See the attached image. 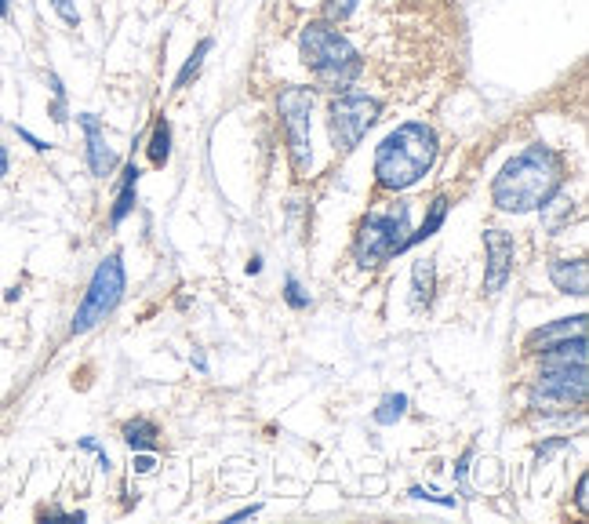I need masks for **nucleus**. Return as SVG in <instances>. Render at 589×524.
I'll return each mask as SVG.
<instances>
[{
  "label": "nucleus",
  "instance_id": "7",
  "mask_svg": "<svg viewBox=\"0 0 589 524\" xmlns=\"http://www.w3.org/2000/svg\"><path fill=\"white\" fill-rule=\"evenodd\" d=\"M586 364H553L542 368L539 383L531 390V404L546 412H564V408H582L586 404Z\"/></svg>",
  "mask_w": 589,
  "mask_h": 524
},
{
  "label": "nucleus",
  "instance_id": "12",
  "mask_svg": "<svg viewBox=\"0 0 589 524\" xmlns=\"http://www.w3.org/2000/svg\"><path fill=\"white\" fill-rule=\"evenodd\" d=\"M550 281L557 284L564 295H586L589 292V266L586 259H553L550 262Z\"/></svg>",
  "mask_w": 589,
  "mask_h": 524
},
{
  "label": "nucleus",
  "instance_id": "3",
  "mask_svg": "<svg viewBox=\"0 0 589 524\" xmlns=\"http://www.w3.org/2000/svg\"><path fill=\"white\" fill-rule=\"evenodd\" d=\"M299 51H302V62L328 88H350L360 77V70H364L357 48L331 22H310L299 37Z\"/></svg>",
  "mask_w": 589,
  "mask_h": 524
},
{
  "label": "nucleus",
  "instance_id": "30",
  "mask_svg": "<svg viewBox=\"0 0 589 524\" xmlns=\"http://www.w3.org/2000/svg\"><path fill=\"white\" fill-rule=\"evenodd\" d=\"M564 444H568V441H550V444H546V448H539V459H546V455L560 452V448H564Z\"/></svg>",
  "mask_w": 589,
  "mask_h": 524
},
{
  "label": "nucleus",
  "instance_id": "19",
  "mask_svg": "<svg viewBox=\"0 0 589 524\" xmlns=\"http://www.w3.org/2000/svg\"><path fill=\"white\" fill-rule=\"evenodd\" d=\"M208 51H211V41H208V37H204V41H200L197 48H193L190 59H186V66H182V70H179V77H175V88H186V84H190L193 77H197L200 66H204V55H208Z\"/></svg>",
  "mask_w": 589,
  "mask_h": 524
},
{
  "label": "nucleus",
  "instance_id": "28",
  "mask_svg": "<svg viewBox=\"0 0 589 524\" xmlns=\"http://www.w3.org/2000/svg\"><path fill=\"white\" fill-rule=\"evenodd\" d=\"M255 514H262V506H259V503H251V506H244V510H237V514H233L230 521H244V517H255Z\"/></svg>",
  "mask_w": 589,
  "mask_h": 524
},
{
  "label": "nucleus",
  "instance_id": "15",
  "mask_svg": "<svg viewBox=\"0 0 589 524\" xmlns=\"http://www.w3.org/2000/svg\"><path fill=\"white\" fill-rule=\"evenodd\" d=\"M139 175H142L139 168H135V164H128V172H124V186H120L117 204H113V212H110L113 226H120V222L131 215V208H135V186H139Z\"/></svg>",
  "mask_w": 589,
  "mask_h": 524
},
{
  "label": "nucleus",
  "instance_id": "17",
  "mask_svg": "<svg viewBox=\"0 0 589 524\" xmlns=\"http://www.w3.org/2000/svg\"><path fill=\"white\" fill-rule=\"evenodd\" d=\"M171 157V124L157 121L153 124V139H150V164L153 168H164Z\"/></svg>",
  "mask_w": 589,
  "mask_h": 524
},
{
  "label": "nucleus",
  "instance_id": "14",
  "mask_svg": "<svg viewBox=\"0 0 589 524\" xmlns=\"http://www.w3.org/2000/svg\"><path fill=\"white\" fill-rule=\"evenodd\" d=\"M157 423H150V419H131V423H124V444H128L131 452H157Z\"/></svg>",
  "mask_w": 589,
  "mask_h": 524
},
{
  "label": "nucleus",
  "instance_id": "29",
  "mask_svg": "<svg viewBox=\"0 0 589 524\" xmlns=\"http://www.w3.org/2000/svg\"><path fill=\"white\" fill-rule=\"evenodd\" d=\"M8 168H11L8 146H0V179H8Z\"/></svg>",
  "mask_w": 589,
  "mask_h": 524
},
{
  "label": "nucleus",
  "instance_id": "27",
  "mask_svg": "<svg viewBox=\"0 0 589 524\" xmlns=\"http://www.w3.org/2000/svg\"><path fill=\"white\" fill-rule=\"evenodd\" d=\"M470 459H473V448H466V455H462L459 466H455V481H462V477H466V466H470Z\"/></svg>",
  "mask_w": 589,
  "mask_h": 524
},
{
  "label": "nucleus",
  "instance_id": "1",
  "mask_svg": "<svg viewBox=\"0 0 589 524\" xmlns=\"http://www.w3.org/2000/svg\"><path fill=\"white\" fill-rule=\"evenodd\" d=\"M560 186H564V157L550 146H528L495 175L491 201L499 212H539L542 204L557 197Z\"/></svg>",
  "mask_w": 589,
  "mask_h": 524
},
{
  "label": "nucleus",
  "instance_id": "24",
  "mask_svg": "<svg viewBox=\"0 0 589 524\" xmlns=\"http://www.w3.org/2000/svg\"><path fill=\"white\" fill-rule=\"evenodd\" d=\"M589 477L586 474H582L579 477V488H575V503H579V510H582V514H586V510H589Z\"/></svg>",
  "mask_w": 589,
  "mask_h": 524
},
{
  "label": "nucleus",
  "instance_id": "8",
  "mask_svg": "<svg viewBox=\"0 0 589 524\" xmlns=\"http://www.w3.org/2000/svg\"><path fill=\"white\" fill-rule=\"evenodd\" d=\"M310 110H313V91L310 88H284L280 91V117H284V131H288V153L295 172H310L313 146H310Z\"/></svg>",
  "mask_w": 589,
  "mask_h": 524
},
{
  "label": "nucleus",
  "instance_id": "22",
  "mask_svg": "<svg viewBox=\"0 0 589 524\" xmlns=\"http://www.w3.org/2000/svg\"><path fill=\"white\" fill-rule=\"evenodd\" d=\"M55 4V11H59V19L66 22V26H80V15L77 8H73V0H51Z\"/></svg>",
  "mask_w": 589,
  "mask_h": 524
},
{
  "label": "nucleus",
  "instance_id": "11",
  "mask_svg": "<svg viewBox=\"0 0 589 524\" xmlns=\"http://www.w3.org/2000/svg\"><path fill=\"white\" fill-rule=\"evenodd\" d=\"M571 335H586V313H579V317H560V321L546 324V328H535V332L528 335L524 350L542 353L546 346L560 343V339H571Z\"/></svg>",
  "mask_w": 589,
  "mask_h": 524
},
{
  "label": "nucleus",
  "instance_id": "25",
  "mask_svg": "<svg viewBox=\"0 0 589 524\" xmlns=\"http://www.w3.org/2000/svg\"><path fill=\"white\" fill-rule=\"evenodd\" d=\"M153 466H157L153 455H135V474H153Z\"/></svg>",
  "mask_w": 589,
  "mask_h": 524
},
{
  "label": "nucleus",
  "instance_id": "2",
  "mask_svg": "<svg viewBox=\"0 0 589 524\" xmlns=\"http://www.w3.org/2000/svg\"><path fill=\"white\" fill-rule=\"evenodd\" d=\"M437 161V135L430 124L408 121L397 131H390L375 150V182L382 190H408Z\"/></svg>",
  "mask_w": 589,
  "mask_h": 524
},
{
  "label": "nucleus",
  "instance_id": "18",
  "mask_svg": "<svg viewBox=\"0 0 589 524\" xmlns=\"http://www.w3.org/2000/svg\"><path fill=\"white\" fill-rule=\"evenodd\" d=\"M404 408H408V397H404V393H390V397H382V404L375 408V423L393 426L400 415H404Z\"/></svg>",
  "mask_w": 589,
  "mask_h": 524
},
{
  "label": "nucleus",
  "instance_id": "4",
  "mask_svg": "<svg viewBox=\"0 0 589 524\" xmlns=\"http://www.w3.org/2000/svg\"><path fill=\"white\" fill-rule=\"evenodd\" d=\"M408 219V204H397L393 212L364 215V222L357 226V237H353V255H357L360 266H379V262L393 259V255L408 252Z\"/></svg>",
  "mask_w": 589,
  "mask_h": 524
},
{
  "label": "nucleus",
  "instance_id": "33",
  "mask_svg": "<svg viewBox=\"0 0 589 524\" xmlns=\"http://www.w3.org/2000/svg\"><path fill=\"white\" fill-rule=\"evenodd\" d=\"M0 121H4V117H0Z\"/></svg>",
  "mask_w": 589,
  "mask_h": 524
},
{
  "label": "nucleus",
  "instance_id": "5",
  "mask_svg": "<svg viewBox=\"0 0 589 524\" xmlns=\"http://www.w3.org/2000/svg\"><path fill=\"white\" fill-rule=\"evenodd\" d=\"M124 284H128V273H124V259L117 252L106 255V259L95 266L88 281V292L80 299L77 313H73V324L70 332L73 335H88L91 328H99L106 317L120 306L124 299Z\"/></svg>",
  "mask_w": 589,
  "mask_h": 524
},
{
  "label": "nucleus",
  "instance_id": "26",
  "mask_svg": "<svg viewBox=\"0 0 589 524\" xmlns=\"http://www.w3.org/2000/svg\"><path fill=\"white\" fill-rule=\"evenodd\" d=\"M19 139H26V142H30V146H33V150H37V153H44V150H48V142H44V139H37V135H33V131H26V128H19Z\"/></svg>",
  "mask_w": 589,
  "mask_h": 524
},
{
  "label": "nucleus",
  "instance_id": "31",
  "mask_svg": "<svg viewBox=\"0 0 589 524\" xmlns=\"http://www.w3.org/2000/svg\"><path fill=\"white\" fill-rule=\"evenodd\" d=\"M262 270V259L255 255V259H248V273H259Z\"/></svg>",
  "mask_w": 589,
  "mask_h": 524
},
{
  "label": "nucleus",
  "instance_id": "20",
  "mask_svg": "<svg viewBox=\"0 0 589 524\" xmlns=\"http://www.w3.org/2000/svg\"><path fill=\"white\" fill-rule=\"evenodd\" d=\"M284 299H288L291 310H306V306H310V292L299 284V277H288V281H284Z\"/></svg>",
  "mask_w": 589,
  "mask_h": 524
},
{
  "label": "nucleus",
  "instance_id": "23",
  "mask_svg": "<svg viewBox=\"0 0 589 524\" xmlns=\"http://www.w3.org/2000/svg\"><path fill=\"white\" fill-rule=\"evenodd\" d=\"M411 495H415V499H430V503H440V506H455V499L437 495V492H426V488H411Z\"/></svg>",
  "mask_w": 589,
  "mask_h": 524
},
{
  "label": "nucleus",
  "instance_id": "13",
  "mask_svg": "<svg viewBox=\"0 0 589 524\" xmlns=\"http://www.w3.org/2000/svg\"><path fill=\"white\" fill-rule=\"evenodd\" d=\"M411 288H415V306H430L437 292V266L433 259H419L411 266Z\"/></svg>",
  "mask_w": 589,
  "mask_h": 524
},
{
  "label": "nucleus",
  "instance_id": "21",
  "mask_svg": "<svg viewBox=\"0 0 589 524\" xmlns=\"http://www.w3.org/2000/svg\"><path fill=\"white\" fill-rule=\"evenodd\" d=\"M357 4H360V0H328V4H324V19H328V22H346L353 11H357Z\"/></svg>",
  "mask_w": 589,
  "mask_h": 524
},
{
  "label": "nucleus",
  "instance_id": "6",
  "mask_svg": "<svg viewBox=\"0 0 589 524\" xmlns=\"http://www.w3.org/2000/svg\"><path fill=\"white\" fill-rule=\"evenodd\" d=\"M379 99H371L364 91H342L335 95L328 106V131L331 142L339 153H350L353 146H360V139L368 135V128L379 121Z\"/></svg>",
  "mask_w": 589,
  "mask_h": 524
},
{
  "label": "nucleus",
  "instance_id": "10",
  "mask_svg": "<svg viewBox=\"0 0 589 524\" xmlns=\"http://www.w3.org/2000/svg\"><path fill=\"white\" fill-rule=\"evenodd\" d=\"M77 121H80V128H84V139H88V168H91V175H99V179L113 175V168H117V153H113V146L106 142L102 121L95 117V113H80Z\"/></svg>",
  "mask_w": 589,
  "mask_h": 524
},
{
  "label": "nucleus",
  "instance_id": "32",
  "mask_svg": "<svg viewBox=\"0 0 589 524\" xmlns=\"http://www.w3.org/2000/svg\"><path fill=\"white\" fill-rule=\"evenodd\" d=\"M0 19H8V0H0Z\"/></svg>",
  "mask_w": 589,
  "mask_h": 524
},
{
  "label": "nucleus",
  "instance_id": "9",
  "mask_svg": "<svg viewBox=\"0 0 589 524\" xmlns=\"http://www.w3.org/2000/svg\"><path fill=\"white\" fill-rule=\"evenodd\" d=\"M484 252H488V266H484V292L499 295L506 288L513 273V255H517V244L506 230H488L484 233Z\"/></svg>",
  "mask_w": 589,
  "mask_h": 524
},
{
  "label": "nucleus",
  "instance_id": "16",
  "mask_svg": "<svg viewBox=\"0 0 589 524\" xmlns=\"http://www.w3.org/2000/svg\"><path fill=\"white\" fill-rule=\"evenodd\" d=\"M444 215H448V197H437V201L430 204V215L422 219V226L408 237V248H415V244L430 241L433 233L440 230V222H444Z\"/></svg>",
  "mask_w": 589,
  "mask_h": 524
}]
</instances>
